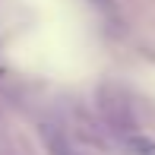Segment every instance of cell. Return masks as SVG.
I'll return each instance as SVG.
<instances>
[{"mask_svg":"<svg viewBox=\"0 0 155 155\" xmlns=\"http://www.w3.org/2000/svg\"><path fill=\"white\" fill-rule=\"evenodd\" d=\"M41 136H45V143H48V149H51V155H79L73 149V146L67 143V136L57 130H51V127H41Z\"/></svg>","mask_w":155,"mask_h":155,"instance_id":"cell-2","label":"cell"},{"mask_svg":"<svg viewBox=\"0 0 155 155\" xmlns=\"http://www.w3.org/2000/svg\"><path fill=\"white\" fill-rule=\"evenodd\" d=\"M120 146L127 155H155V139L146 133H124Z\"/></svg>","mask_w":155,"mask_h":155,"instance_id":"cell-1","label":"cell"}]
</instances>
